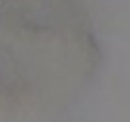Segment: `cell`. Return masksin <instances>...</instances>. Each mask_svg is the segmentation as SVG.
<instances>
[{
  "label": "cell",
  "mask_w": 130,
  "mask_h": 122,
  "mask_svg": "<svg viewBox=\"0 0 130 122\" xmlns=\"http://www.w3.org/2000/svg\"><path fill=\"white\" fill-rule=\"evenodd\" d=\"M0 4H2V0H0Z\"/></svg>",
  "instance_id": "cell-1"
}]
</instances>
